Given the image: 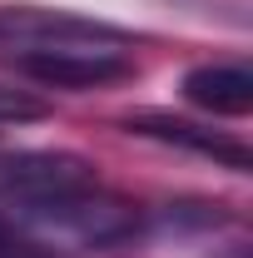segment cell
<instances>
[{
  "instance_id": "cell-1",
  "label": "cell",
  "mask_w": 253,
  "mask_h": 258,
  "mask_svg": "<svg viewBox=\"0 0 253 258\" xmlns=\"http://www.w3.org/2000/svg\"><path fill=\"white\" fill-rule=\"evenodd\" d=\"M0 204L30 224L75 233L85 243H114L134 233V209L99 184V169L70 149H15L0 154Z\"/></svg>"
},
{
  "instance_id": "cell-2",
  "label": "cell",
  "mask_w": 253,
  "mask_h": 258,
  "mask_svg": "<svg viewBox=\"0 0 253 258\" xmlns=\"http://www.w3.org/2000/svg\"><path fill=\"white\" fill-rule=\"evenodd\" d=\"M5 64L40 90H104L139 75V64L119 45H15Z\"/></svg>"
},
{
  "instance_id": "cell-3",
  "label": "cell",
  "mask_w": 253,
  "mask_h": 258,
  "mask_svg": "<svg viewBox=\"0 0 253 258\" xmlns=\"http://www.w3.org/2000/svg\"><path fill=\"white\" fill-rule=\"evenodd\" d=\"M119 124H124L129 134H139V139H154V144H169V149L214 159L219 169H233V174H248L253 169V149L238 134H223V129H214V124H199V119L169 114V109H134Z\"/></svg>"
},
{
  "instance_id": "cell-4",
  "label": "cell",
  "mask_w": 253,
  "mask_h": 258,
  "mask_svg": "<svg viewBox=\"0 0 253 258\" xmlns=\"http://www.w3.org/2000/svg\"><path fill=\"white\" fill-rule=\"evenodd\" d=\"M0 40L5 45H129V30L45 5H0Z\"/></svg>"
},
{
  "instance_id": "cell-5",
  "label": "cell",
  "mask_w": 253,
  "mask_h": 258,
  "mask_svg": "<svg viewBox=\"0 0 253 258\" xmlns=\"http://www.w3.org/2000/svg\"><path fill=\"white\" fill-rule=\"evenodd\" d=\"M179 90H184V99L194 109H204L214 119H243V114H253V70L238 64V60L194 64Z\"/></svg>"
},
{
  "instance_id": "cell-6",
  "label": "cell",
  "mask_w": 253,
  "mask_h": 258,
  "mask_svg": "<svg viewBox=\"0 0 253 258\" xmlns=\"http://www.w3.org/2000/svg\"><path fill=\"white\" fill-rule=\"evenodd\" d=\"M45 114H50V104L40 95L0 85V124H30V119H45Z\"/></svg>"
},
{
  "instance_id": "cell-7",
  "label": "cell",
  "mask_w": 253,
  "mask_h": 258,
  "mask_svg": "<svg viewBox=\"0 0 253 258\" xmlns=\"http://www.w3.org/2000/svg\"><path fill=\"white\" fill-rule=\"evenodd\" d=\"M0 258H60V253L45 248V243H35V238H25L15 224L0 219Z\"/></svg>"
}]
</instances>
